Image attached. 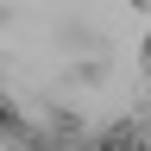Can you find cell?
<instances>
[{"instance_id":"1","label":"cell","mask_w":151,"mask_h":151,"mask_svg":"<svg viewBox=\"0 0 151 151\" xmlns=\"http://www.w3.org/2000/svg\"><path fill=\"white\" fill-rule=\"evenodd\" d=\"M0 120L19 151H151V6H6Z\"/></svg>"}]
</instances>
